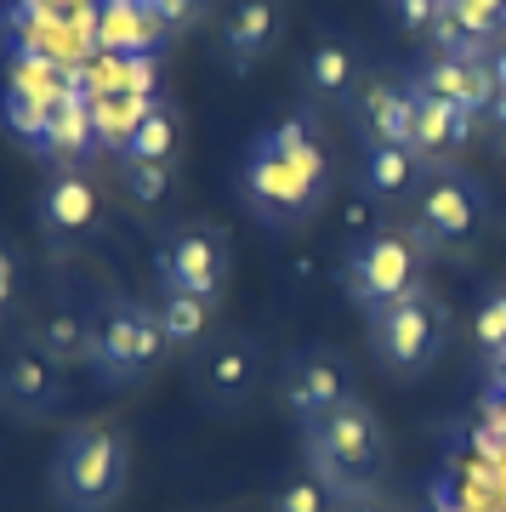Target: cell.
Listing matches in <instances>:
<instances>
[{
  "instance_id": "28",
  "label": "cell",
  "mask_w": 506,
  "mask_h": 512,
  "mask_svg": "<svg viewBox=\"0 0 506 512\" xmlns=\"http://www.w3.org/2000/svg\"><path fill=\"white\" fill-rule=\"evenodd\" d=\"M381 6H387V23H393L398 35H410V40H427L433 23H438V12H444V0H381Z\"/></svg>"
},
{
  "instance_id": "27",
  "label": "cell",
  "mask_w": 506,
  "mask_h": 512,
  "mask_svg": "<svg viewBox=\"0 0 506 512\" xmlns=\"http://www.w3.org/2000/svg\"><path fill=\"white\" fill-rule=\"evenodd\" d=\"M342 501H336V490H330L325 478H290V484H279L268 501V512H336Z\"/></svg>"
},
{
  "instance_id": "26",
  "label": "cell",
  "mask_w": 506,
  "mask_h": 512,
  "mask_svg": "<svg viewBox=\"0 0 506 512\" xmlns=\"http://www.w3.org/2000/svg\"><path fill=\"white\" fill-rule=\"evenodd\" d=\"M455 12V23H461V35H467V52L484 57L489 46H495V29H501V12L506 0H444Z\"/></svg>"
},
{
  "instance_id": "22",
  "label": "cell",
  "mask_w": 506,
  "mask_h": 512,
  "mask_svg": "<svg viewBox=\"0 0 506 512\" xmlns=\"http://www.w3.org/2000/svg\"><path fill=\"white\" fill-rule=\"evenodd\" d=\"M182 137H188V126H182V109L171 103V97H154V109L143 114V126L131 131V143L120 160H148V165H177L182 160Z\"/></svg>"
},
{
  "instance_id": "20",
  "label": "cell",
  "mask_w": 506,
  "mask_h": 512,
  "mask_svg": "<svg viewBox=\"0 0 506 512\" xmlns=\"http://www.w3.org/2000/svg\"><path fill=\"white\" fill-rule=\"evenodd\" d=\"M171 35L143 0H103L97 6V46L109 57H148L160 40Z\"/></svg>"
},
{
  "instance_id": "4",
  "label": "cell",
  "mask_w": 506,
  "mask_h": 512,
  "mask_svg": "<svg viewBox=\"0 0 506 512\" xmlns=\"http://www.w3.org/2000/svg\"><path fill=\"white\" fill-rule=\"evenodd\" d=\"M160 308H148L137 296H97L86 313V365L97 370L103 387H143L165 365Z\"/></svg>"
},
{
  "instance_id": "33",
  "label": "cell",
  "mask_w": 506,
  "mask_h": 512,
  "mask_svg": "<svg viewBox=\"0 0 506 512\" xmlns=\"http://www.w3.org/2000/svg\"><path fill=\"white\" fill-rule=\"evenodd\" d=\"M484 69H489V80H495V92H506V35L484 52Z\"/></svg>"
},
{
  "instance_id": "8",
  "label": "cell",
  "mask_w": 506,
  "mask_h": 512,
  "mask_svg": "<svg viewBox=\"0 0 506 512\" xmlns=\"http://www.w3.org/2000/svg\"><path fill=\"white\" fill-rule=\"evenodd\" d=\"M228 274H234V234L222 222H205V217L177 222L154 245V285H160V296H211L217 302Z\"/></svg>"
},
{
  "instance_id": "7",
  "label": "cell",
  "mask_w": 506,
  "mask_h": 512,
  "mask_svg": "<svg viewBox=\"0 0 506 512\" xmlns=\"http://www.w3.org/2000/svg\"><path fill=\"white\" fill-rule=\"evenodd\" d=\"M450 342V308L438 302L433 285H421L416 296L393 302L387 313L370 319V353L387 376H421V370L438 365V353Z\"/></svg>"
},
{
  "instance_id": "29",
  "label": "cell",
  "mask_w": 506,
  "mask_h": 512,
  "mask_svg": "<svg viewBox=\"0 0 506 512\" xmlns=\"http://www.w3.org/2000/svg\"><path fill=\"white\" fill-rule=\"evenodd\" d=\"M472 336L484 353H506V291H489L472 313Z\"/></svg>"
},
{
  "instance_id": "1",
  "label": "cell",
  "mask_w": 506,
  "mask_h": 512,
  "mask_svg": "<svg viewBox=\"0 0 506 512\" xmlns=\"http://www.w3.org/2000/svg\"><path fill=\"white\" fill-rule=\"evenodd\" d=\"M330 188H336V160H330V143L319 120H279L245 148V165H239V194L251 205L256 222L268 228H302L330 205Z\"/></svg>"
},
{
  "instance_id": "17",
  "label": "cell",
  "mask_w": 506,
  "mask_h": 512,
  "mask_svg": "<svg viewBox=\"0 0 506 512\" xmlns=\"http://www.w3.org/2000/svg\"><path fill=\"white\" fill-rule=\"evenodd\" d=\"M410 92H416V120H410V148H416L427 165L450 160L455 148L472 143V131H478V114L455 109L444 97H433L427 86H416V74H410Z\"/></svg>"
},
{
  "instance_id": "6",
  "label": "cell",
  "mask_w": 506,
  "mask_h": 512,
  "mask_svg": "<svg viewBox=\"0 0 506 512\" xmlns=\"http://www.w3.org/2000/svg\"><path fill=\"white\" fill-rule=\"evenodd\" d=\"M342 285L376 319V313H387L393 302H404V296H416L427 285V245L410 228H376L364 245L347 251Z\"/></svg>"
},
{
  "instance_id": "21",
  "label": "cell",
  "mask_w": 506,
  "mask_h": 512,
  "mask_svg": "<svg viewBox=\"0 0 506 512\" xmlns=\"http://www.w3.org/2000/svg\"><path fill=\"white\" fill-rule=\"evenodd\" d=\"M154 109V97L148 92H126V86H97L91 92V131H97V148L103 154H126L131 131L143 126V114Z\"/></svg>"
},
{
  "instance_id": "15",
  "label": "cell",
  "mask_w": 506,
  "mask_h": 512,
  "mask_svg": "<svg viewBox=\"0 0 506 512\" xmlns=\"http://www.w3.org/2000/svg\"><path fill=\"white\" fill-rule=\"evenodd\" d=\"M359 80H364L359 46L342 40V35L313 40V52L302 57V69H296V86H302V97H308L313 109H347V97H353Z\"/></svg>"
},
{
  "instance_id": "35",
  "label": "cell",
  "mask_w": 506,
  "mask_h": 512,
  "mask_svg": "<svg viewBox=\"0 0 506 512\" xmlns=\"http://www.w3.org/2000/svg\"><path fill=\"white\" fill-rule=\"evenodd\" d=\"M12 12H18V0H0V35L12 29Z\"/></svg>"
},
{
  "instance_id": "11",
  "label": "cell",
  "mask_w": 506,
  "mask_h": 512,
  "mask_svg": "<svg viewBox=\"0 0 506 512\" xmlns=\"http://www.w3.org/2000/svg\"><path fill=\"white\" fill-rule=\"evenodd\" d=\"M69 399V370L46 359L40 348L18 342L0 359V410L12 421H52Z\"/></svg>"
},
{
  "instance_id": "3",
  "label": "cell",
  "mask_w": 506,
  "mask_h": 512,
  "mask_svg": "<svg viewBox=\"0 0 506 512\" xmlns=\"http://www.w3.org/2000/svg\"><path fill=\"white\" fill-rule=\"evenodd\" d=\"M302 450H308V473L325 478L336 501H364V495H376L381 467H387V427L353 393L347 404L302 427Z\"/></svg>"
},
{
  "instance_id": "32",
  "label": "cell",
  "mask_w": 506,
  "mask_h": 512,
  "mask_svg": "<svg viewBox=\"0 0 506 512\" xmlns=\"http://www.w3.org/2000/svg\"><path fill=\"white\" fill-rule=\"evenodd\" d=\"M478 126H484L489 137H495V143L506 137V92H495V97H489V109H484V120H478Z\"/></svg>"
},
{
  "instance_id": "12",
  "label": "cell",
  "mask_w": 506,
  "mask_h": 512,
  "mask_svg": "<svg viewBox=\"0 0 506 512\" xmlns=\"http://www.w3.org/2000/svg\"><path fill=\"white\" fill-rule=\"evenodd\" d=\"M410 120H416V92L410 74L398 80L387 69H364V80L347 97V126L359 137V148L370 143H404L410 148Z\"/></svg>"
},
{
  "instance_id": "9",
  "label": "cell",
  "mask_w": 506,
  "mask_h": 512,
  "mask_svg": "<svg viewBox=\"0 0 506 512\" xmlns=\"http://www.w3.org/2000/svg\"><path fill=\"white\" fill-rule=\"evenodd\" d=\"M279 399L285 410L296 416V427H308L319 421L325 410L353 399V365H347V353L336 348H302L290 353L285 370H279Z\"/></svg>"
},
{
  "instance_id": "34",
  "label": "cell",
  "mask_w": 506,
  "mask_h": 512,
  "mask_svg": "<svg viewBox=\"0 0 506 512\" xmlns=\"http://www.w3.org/2000/svg\"><path fill=\"white\" fill-rule=\"evenodd\" d=\"M336 512H393V507H381L376 495H364V501H342Z\"/></svg>"
},
{
  "instance_id": "10",
  "label": "cell",
  "mask_w": 506,
  "mask_h": 512,
  "mask_svg": "<svg viewBox=\"0 0 506 512\" xmlns=\"http://www.w3.org/2000/svg\"><path fill=\"white\" fill-rule=\"evenodd\" d=\"M103 188L91 183V171L80 165H57L46 171L40 183V200H35V217H40V234L52 245H86L97 228H103Z\"/></svg>"
},
{
  "instance_id": "14",
  "label": "cell",
  "mask_w": 506,
  "mask_h": 512,
  "mask_svg": "<svg viewBox=\"0 0 506 512\" xmlns=\"http://www.w3.org/2000/svg\"><path fill=\"white\" fill-rule=\"evenodd\" d=\"M199 404L205 410H217V416H234L239 404L256 393L262 382V348H256L251 336H222L217 348L199 359Z\"/></svg>"
},
{
  "instance_id": "13",
  "label": "cell",
  "mask_w": 506,
  "mask_h": 512,
  "mask_svg": "<svg viewBox=\"0 0 506 512\" xmlns=\"http://www.w3.org/2000/svg\"><path fill=\"white\" fill-rule=\"evenodd\" d=\"M279 35H285V0H222L217 46L234 74L256 69L279 46Z\"/></svg>"
},
{
  "instance_id": "25",
  "label": "cell",
  "mask_w": 506,
  "mask_h": 512,
  "mask_svg": "<svg viewBox=\"0 0 506 512\" xmlns=\"http://www.w3.org/2000/svg\"><path fill=\"white\" fill-rule=\"evenodd\" d=\"M120 165V188L137 205H165L177 194V165H148V160H114Z\"/></svg>"
},
{
  "instance_id": "24",
  "label": "cell",
  "mask_w": 506,
  "mask_h": 512,
  "mask_svg": "<svg viewBox=\"0 0 506 512\" xmlns=\"http://www.w3.org/2000/svg\"><path fill=\"white\" fill-rule=\"evenodd\" d=\"M211 325H217V302L211 296H160V330L171 342V353L199 348L211 336Z\"/></svg>"
},
{
  "instance_id": "36",
  "label": "cell",
  "mask_w": 506,
  "mask_h": 512,
  "mask_svg": "<svg viewBox=\"0 0 506 512\" xmlns=\"http://www.w3.org/2000/svg\"><path fill=\"white\" fill-rule=\"evenodd\" d=\"M495 148H501V154H506V137H501V143H495Z\"/></svg>"
},
{
  "instance_id": "19",
  "label": "cell",
  "mask_w": 506,
  "mask_h": 512,
  "mask_svg": "<svg viewBox=\"0 0 506 512\" xmlns=\"http://www.w3.org/2000/svg\"><path fill=\"white\" fill-rule=\"evenodd\" d=\"M416 86H427L433 97H444V103H455V109H467L484 120L489 97H495V80H489L484 57H433L427 52V63L416 69Z\"/></svg>"
},
{
  "instance_id": "31",
  "label": "cell",
  "mask_w": 506,
  "mask_h": 512,
  "mask_svg": "<svg viewBox=\"0 0 506 512\" xmlns=\"http://www.w3.org/2000/svg\"><path fill=\"white\" fill-rule=\"evenodd\" d=\"M143 6L171 29V35H182V29H194V23L205 18V0H143Z\"/></svg>"
},
{
  "instance_id": "5",
  "label": "cell",
  "mask_w": 506,
  "mask_h": 512,
  "mask_svg": "<svg viewBox=\"0 0 506 512\" xmlns=\"http://www.w3.org/2000/svg\"><path fill=\"white\" fill-rule=\"evenodd\" d=\"M410 211H416L410 234H416L433 256H467L472 245H478V234H484V222H489L484 188L472 183V171L455 165V160L427 165V177H421Z\"/></svg>"
},
{
  "instance_id": "23",
  "label": "cell",
  "mask_w": 506,
  "mask_h": 512,
  "mask_svg": "<svg viewBox=\"0 0 506 512\" xmlns=\"http://www.w3.org/2000/svg\"><path fill=\"white\" fill-rule=\"evenodd\" d=\"M29 348H40L46 359H57V365H86V313L63 308V302H52V308H40L35 319H29Z\"/></svg>"
},
{
  "instance_id": "16",
  "label": "cell",
  "mask_w": 506,
  "mask_h": 512,
  "mask_svg": "<svg viewBox=\"0 0 506 512\" xmlns=\"http://www.w3.org/2000/svg\"><path fill=\"white\" fill-rule=\"evenodd\" d=\"M421 177H427V160H421L416 148H404V143L359 148V188L370 205H410Z\"/></svg>"
},
{
  "instance_id": "30",
  "label": "cell",
  "mask_w": 506,
  "mask_h": 512,
  "mask_svg": "<svg viewBox=\"0 0 506 512\" xmlns=\"http://www.w3.org/2000/svg\"><path fill=\"white\" fill-rule=\"evenodd\" d=\"M23 302V256H18V245L0 234V319Z\"/></svg>"
},
{
  "instance_id": "18",
  "label": "cell",
  "mask_w": 506,
  "mask_h": 512,
  "mask_svg": "<svg viewBox=\"0 0 506 512\" xmlns=\"http://www.w3.org/2000/svg\"><path fill=\"white\" fill-rule=\"evenodd\" d=\"M103 148H97V131H91V92H80L74 86L63 103L52 109V120H46V137H40L35 160H46L57 171V165H80L86 171V160H97Z\"/></svg>"
},
{
  "instance_id": "2",
  "label": "cell",
  "mask_w": 506,
  "mask_h": 512,
  "mask_svg": "<svg viewBox=\"0 0 506 512\" xmlns=\"http://www.w3.org/2000/svg\"><path fill=\"white\" fill-rule=\"evenodd\" d=\"M52 501L63 512H109L131 484V439L126 427L109 416L74 421L52 450Z\"/></svg>"
}]
</instances>
